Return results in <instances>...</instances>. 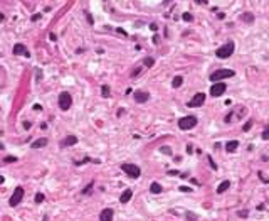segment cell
Masks as SVG:
<instances>
[{
  "mask_svg": "<svg viewBox=\"0 0 269 221\" xmlns=\"http://www.w3.org/2000/svg\"><path fill=\"white\" fill-rule=\"evenodd\" d=\"M207 159H209V162H210V167H212V169H217V166H215V164H214V160H212V157L209 155Z\"/></svg>",
  "mask_w": 269,
  "mask_h": 221,
  "instance_id": "obj_27",
  "label": "cell"
},
{
  "mask_svg": "<svg viewBox=\"0 0 269 221\" xmlns=\"http://www.w3.org/2000/svg\"><path fill=\"white\" fill-rule=\"evenodd\" d=\"M229 187H231V182H229V181H224L222 184L217 187V192H219V194H222V192H225V191H227Z\"/></svg>",
  "mask_w": 269,
  "mask_h": 221,
  "instance_id": "obj_14",
  "label": "cell"
},
{
  "mask_svg": "<svg viewBox=\"0 0 269 221\" xmlns=\"http://www.w3.org/2000/svg\"><path fill=\"white\" fill-rule=\"evenodd\" d=\"M227 90V86H225V83H215L214 86L210 88V95L212 96H220V95H224Z\"/></svg>",
  "mask_w": 269,
  "mask_h": 221,
  "instance_id": "obj_7",
  "label": "cell"
},
{
  "mask_svg": "<svg viewBox=\"0 0 269 221\" xmlns=\"http://www.w3.org/2000/svg\"><path fill=\"white\" fill-rule=\"evenodd\" d=\"M74 144H77V137H74V135H67V137L61 142L62 147H69V145H74Z\"/></svg>",
  "mask_w": 269,
  "mask_h": 221,
  "instance_id": "obj_12",
  "label": "cell"
},
{
  "mask_svg": "<svg viewBox=\"0 0 269 221\" xmlns=\"http://www.w3.org/2000/svg\"><path fill=\"white\" fill-rule=\"evenodd\" d=\"M121 169L125 170L130 177H135V179H136V177H140V167L135 166V164H123Z\"/></svg>",
  "mask_w": 269,
  "mask_h": 221,
  "instance_id": "obj_5",
  "label": "cell"
},
{
  "mask_svg": "<svg viewBox=\"0 0 269 221\" xmlns=\"http://www.w3.org/2000/svg\"><path fill=\"white\" fill-rule=\"evenodd\" d=\"M46 145H47V138H39V140H36L32 144L34 148H40V147H46Z\"/></svg>",
  "mask_w": 269,
  "mask_h": 221,
  "instance_id": "obj_16",
  "label": "cell"
},
{
  "mask_svg": "<svg viewBox=\"0 0 269 221\" xmlns=\"http://www.w3.org/2000/svg\"><path fill=\"white\" fill-rule=\"evenodd\" d=\"M42 201H44V194L37 192V194H36V203H42Z\"/></svg>",
  "mask_w": 269,
  "mask_h": 221,
  "instance_id": "obj_21",
  "label": "cell"
},
{
  "mask_svg": "<svg viewBox=\"0 0 269 221\" xmlns=\"http://www.w3.org/2000/svg\"><path fill=\"white\" fill-rule=\"evenodd\" d=\"M161 150H163L165 154H172V150H170V148H168V147H163V148H161Z\"/></svg>",
  "mask_w": 269,
  "mask_h": 221,
  "instance_id": "obj_32",
  "label": "cell"
},
{
  "mask_svg": "<svg viewBox=\"0 0 269 221\" xmlns=\"http://www.w3.org/2000/svg\"><path fill=\"white\" fill-rule=\"evenodd\" d=\"M252 123H254V122H252V120H249V122H247V123H246V125L242 127V130H244V132H247V130H249V128L252 127Z\"/></svg>",
  "mask_w": 269,
  "mask_h": 221,
  "instance_id": "obj_22",
  "label": "cell"
},
{
  "mask_svg": "<svg viewBox=\"0 0 269 221\" xmlns=\"http://www.w3.org/2000/svg\"><path fill=\"white\" fill-rule=\"evenodd\" d=\"M183 20H187V22H190V20H192V15H190L188 12H185V14H183Z\"/></svg>",
  "mask_w": 269,
  "mask_h": 221,
  "instance_id": "obj_24",
  "label": "cell"
},
{
  "mask_svg": "<svg viewBox=\"0 0 269 221\" xmlns=\"http://www.w3.org/2000/svg\"><path fill=\"white\" fill-rule=\"evenodd\" d=\"M99 220L101 221H113V209H103L101 214H99Z\"/></svg>",
  "mask_w": 269,
  "mask_h": 221,
  "instance_id": "obj_11",
  "label": "cell"
},
{
  "mask_svg": "<svg viewBox=\"0 0 269 221\" xmlns=\"http://www.w3.org/2000/svg\"><path fill=\"white\" fill-rule=\"evenodd\" d=\"M14 160H15V157H7L5 159V162H14Z\"/></svg>",
  "mask_w": 269,
  "mask_h": 221,
  "instance_id": "obj_33",
  "label": "cell"
},
{
  "mask_svg": "<svg viewBox=\"0 0 269 221\" xmlns=\"http://www.w3.org/2000/svg\"><path fill=\"white\" fill-rule=\"evenodd\" d=\"M182 83H183V78L182 76H175V79H173V88H178V86H182Z\"/></svg>",
  "mask_w": 269,
  "mask_h": 221,
  "instance_id": "obj_19",
  "label": "cell"
},
{
  "mask_svg": "<svg viewBox=\"0 0 269 221\" xmlns=\"http://www.w3.org/2000/svg\"><path fill=\"white\" fill-rule=\"evenodd\" d=\"M101 91H103V96H108V95H109V88H108L106 85H103V88H101Z\"/></svg>",
  "mask_w": 269,
  "mask_h": 221,
  "instance_id": "obj_23",
  "label": "cell"
},
{
  "mask_svg": "<svg viewBox=\"0 0 269 221\" xmlns=\"http://www.w3.org/2000/svg\"><path fill=\"white\" fill-rule=\"evenodd\" d=\"M14 54H17V56H29V51H27V47H25L24 44H15V46H14Z\"/></svg>",
  "mask_w": 269,
  "mask_h": 221,
  "instance_id": "obj_9",
  "label": "cell"
},
{
  "mask_svg": "<svg viewBox=\"0 0 269 221\" xmlns=\"http://www.w3.org/2000/svg\"><path fill=\"white\" fill-rule=\"evenodd\" d=\"M131 196H133V191H131V189H125L123 194H121V198H120V201H121L123 204H126L130 199H131Z\"/></svg>",
  "mask_w": 269,
  "mask_h": 221,
  "instance_id": "obj_13",
  "label": "cell"
},
{
  "mask_svg": "<svg viewBox=\"0 0 269 221\" xmlns=\"http://www.w3.org/2000/svg\"><path fill=\"white\" fill-rule=\"evenodd\" d=\"M204 101H205V95H204V93H197V95L188 101V107H194V108H195V107H202Z\"/></svg>",
  "mask_w": 269,
  "mask_h": 221,
  "instance_id": "obj_8",
  "label": "cell"
},
{
  "mask_svg": "<svg viewBox=\"0 0 269 221\" xmlns=\"http://www.w3.org/2000/svg\"><path fill=\"white\" fill-rule=\"evenodd\" d=\"M239 216H241V218H246V216H247V211H241Z\"/></svg>",
  "mask_w": 269,
  "mask_h": 221,
  "instance_id": "obj_30",
  "label": "cell"
},
{
  "mask_svg": "<svg viewBox=\"0 0 269 221\" xmlns=\"http://www.w3.org/2000/svg\"><path fill=\"white\" fill-rule=\"evenodd\" d=\"M86 17H88V22H89L91 25H93V24H94V20H93V17H91V14H88Z\"/></svg>",
  "mask_w": 269,
  "mask_h": 221,
  "instance_id": "obj_28",
  "label": "cell"
},
{
  "mask_svg": "<svg viewBox=\"0 0 269 221\" xmlns=\"http://www.w3.org/2000/svg\"><path fill=\"white\" fill-rule=\"evenodd\" d=\"M148 98H150V95L146 91H135V101H138V103L148 101Z\"/></svg>",
  "mask_w": 269,
  "mask_h": 221,
  "instance_id": "obj_10",
  "label": "cell"
},
{
  "mask_svg": "<svg viewBox=\"0 0 269 221\" xmlns=\"http://www.w3.org/2000/svg\"><path fill=\"white\" fill-rule=\"evenodd\" d=\"M2 19H3V15H2V14H0V20H2Z\"/></svg>",
  "mask_w": 269,
  "mask_h": 221,
  "instance_id": "obj_35",
  "label": "cell"
},
{
  "mask_svg": "<svg viewBox=\"0 0 269 221\" xmlns=\"http://www.w3.org/2000/svg\"><path fill=\"white\" fill-rule=\"evenodd\" d=\"M39 19H40V14H36V15H32V20H34V22H36V20H39Z\"/></svg>",
  "mask_w": 269,
  "mask_h": 221,
  "instance_id": "obj_31",
  "label": "cell"
},
{
  "mask_svg": "<svg viewBox=\"0 0 269 221\" xmlns=\"http://www.w3.org/2000/svg\"><path fill=\"white\" fill-rule=\"evenodd\" d=\"M197 125V118L195 116H183L178 120V127L182 130H190Z\"/></svg>",
  "mask_w": 269,
  "mask_h": 221,
  "instance_id": "obj_2",
  "label": "cell"
},
{
  "mask_svg": "<svg viewBox=\"0 0 269 221\" xmlns=\"http://www.w3.org/2000/svg\"><path fill=\"white\" fill-rule=\"evenodd\" d=\"M72 105V96L69 93H61L59 95V107L61 110H69Z\"/></svg>",
  "mask_w": 269,
  "mask_h": 221,
  "instance_id": "obj_4",
  "label": "cell"
},
{
  "mask_svg": "<svg viewBox=\"0 0 269 221\" xmlns=\"http://www.w3.org/2000/svg\"><path fill=\"white\" fill-rule=\"evenodd\" d=\"M237 147H239V142H237V140H231V142H227V145H225L227 152H234Z\"/></svg>",
  "mask_w": 269,
  "mask_h": 221,
  "instance_id": "obj_15",
  "label": "cell"
},
{
  "mask_svg": "<svg viewBox=\"0 0 269 221\" xmlns=\"http://www.w3.org/2000/svg\"><path fill=\"white\" fill-rule=\"evenodd\" d=\"M242 20L247 22V24H251L252 20H254V15H252L251 12H246V14H242Z\"/></svg>",
  "mask_w": 269,
  "mask_h": 221,
  "instance_id": "obj_18",
  "label": "cell"
},
{
  "mask_svg": "<svg viewBox=\"0 0 269 221\" xmlns=\"http://www.w3.org/2000/svg\"><path fill=\"white\" fill-rule=\"evenodd\" d=\"M143 63H145V64H146V66H148V68H150V66H153V63H155V59H153V57H146V59H145Z\"/></svg>",
  "mask_w": 269,
  "mask_h": 221,
  "instance_id": "obj_20",
  "label": "cell"
},
{
  "mask_svg": "<svg viewBox=\"0 0 269 221\" xmlns=\"http://www.w3.org/2000/svg\"><path fill=\"white\" fill-rule=\"evenodd\" d=\"M262 138H264V140L269 138V130H264V132H262Z\"/></svg>",
  "mask_w": 269,
  "mask_h": 221,
  "instance_id": "obj_26",
  "label": "cell"
},
{
  "mask_svg": "<svg viewBox=\"0 0 269 221\" xmlns=\"http://www.w3.org/2000/svg\"><path fill=\"white\" fill-rule=\"evenodd\" d=\"M187 218H188L190 221H197V218L194 216V213H187Z\"/></svg>",
  "mask_w": 269,
  "mask_h": 221,
  "instance_id": "obj_25",
  "label": "cell"
},
{
  "mask_svg": "<svg viewBox=\"0 0 269 221\" xmlns=\"http://www.w3.org/2000/svg\"><path fill=\"white\" fill-rule=\"evenodd\" d=\"M180 189H182V191H183V192H187V191H188V192H190V191H192V189H190V187H185V186H182V187H180Z\"/></svg>",
  "mask_w": 269,
  "mask_h": 221,
  "instance_id": "obj_29",
  "label": "cell"
},
{
  "mask_svg": "<svg viewBox=\"0 0 269 221\" xmlns=\"http://www.w3.org/2000/svg\"><path fill=\"white\" fill-rule=\"evenodd\" d=\"M150 191H151L153 194H160V192H161V186L158 184V182H151V186H150Z\"/></svg>",
  "mask_w": 269,
  "mask_h": 221,
  "instance_id": "obj_17",
  "label": "cell"
},
{
  "mask_svg": "<svg viewBox=\"0 0 269 221\" xmlns=\"http://www.w3.org/2000/svg\"><path fill=\"white\" fill-rule=\"evenodd\" d=\"M2 182H3V177H2V176H0V184H2Z\"/></svg>",
  "mask_w": 269,
  "mask_h": 221,
  "instance_id": "obj_34",
  "label": "cell"
},
{
  "mask_svg": "<svg viewBox=\"0 0 269 221\" xmlns=\"http://www.w3.org/2000/svg\"><path fill=\"white\" fill-rule=\"evenodd\" d=\"M232 76H234L232 69H217L215 73H212L210 79L214 83H219V79H225V78H232Z\"/></svg>",
  "mask_w": 269,
  "mask_h": 221,
  "instance_id": "obj_3",
  "label": "cell"
},
{
  "mask_svg": "<svg viewBox=\"0 0 269 221\" xmlns=\"http://www.w3.org/2000/svg\"><path fill=\"white\" fill-rule=\"evenodd\" d=\"M232 53H234V42L232 41H229V42H225L224 46H220V47L215 51V56L220 57V59H225V57L232 56Z\"/></svg>",
  "mask_w": 269,
  "mask_h": 221,
  "instance_id": "obj_1",
  "label": "cell"
},
{
  "mask_svg": "<svg viewBox=\"0 0 269 221\" xmlns=\"http://www.w3.org/2000/svg\"><path fill=\"white\" fill-rule=\"evenodd\" d=\"M22 198H24V187H15L14 189V194H12V198H10V206H17L20 201H22Z\"/></svg>",
  "mask_w": 269,
  "mask_h": 221,
  "instance_id": "obj_6",
  "label": "cell"
}]
</instances>
